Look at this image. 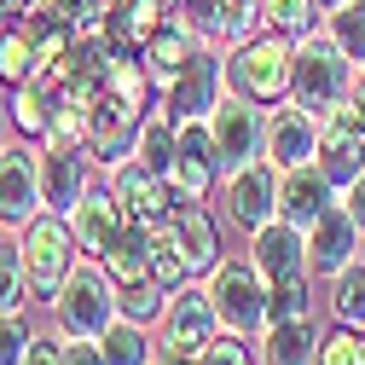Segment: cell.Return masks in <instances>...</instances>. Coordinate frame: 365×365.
Returning <instances> with one entry per match:
<instances>
[{"label":"cell","instance_id":"cell-1","mask_svg":"<svg viewBox=\"0 0 365 365\" xmlns=\"http://www.w3.org/2000/svg\"><path fill=\"white\" fill-rule=\"evenodd\" d=\"M354 58L336 47V41L325 35V24H319L313 35L296 41V64H290V105L313 110L319 122L336 116L348 105V87H354Z\"/></svg>","mask_w":365,"mask_h":365},{"label":"cell","instance_id":"cell-2","mask_svg":"<svg viewBox=\"0 0 365 365\" xmlns=\"http://www.w3.org/2000/svg\"><path fill=\"white\" fill-rule=\"evenodd\" d=\"M290 64H296V41L279 29H255L250 41L226 47V87L272 110L290 99Z\"/></svg>","mask_w":365,"mask_h":365},{"label":"cell","instance_id":"cell-3","mask_svg":"<svg viewBox=\"0 0 365 365\" xmlns=\"http://www.w3.org/2000/svg\"><path fill=\"white\" fill-rule=\"evenodd\" d=\"M18 255H24V272H29V296L35 307H47L58 296V284L76 272L81 250H76V232H70V215H53V209H41L35 220L18 226Z\"/></svg>","mask_w":365,"mask_h":365},{"label":"cell","instance_id":"cell-4","mask_svg":"<svg viewBox=\"0 0 365 365\" xmlns=\"http://www.w3.org/2000/svg\"><path fill=\"white\" fill-rule=\"evenodd\" d=\"M53 313V331L58 336H105L116 325V284L99 261H76V272L58 284V296L47 302Z\"/></svg>","mask_w":365,"mask_h":365},{"label":"cell","instance_id":"cell-5","mask_svg":"<svg viewBox=\"0 0 365 365\" xmlns=\"http://www.w3.org/2000/svg\"><path fill=\"white\" fill-rule=\"evenodd\" d=\"M203 290L220 313V331H238V336L267 331V279L250 255H220V267L203 272Z\"/></svg>","mask_w":365,"mask_h":365},{"label":"cell","instance_id":"cell-6","mask_svg":"<svg viewBox=\"0 0 365 365\" xmlns=\"http://www.w3.org/2000/svg\"><path fill=\"white\" fill-rule=\"evenodd\" d=\"M220 336V313L203 290V279L168 290V307L157 319V354H174V359H203V348Z\"/></svg>","mask_w":365,"mask_h":365},{"label":"cell","instance_id":"cell-7","mask_svg":"<svg viewBox=\"0 0 365 365\" xmlns=\"http://www.w3.org/2000/svg\"><path fill=\"white\" fill-rule=\"evenodd\" d=\"M168 186L180 203H209L220 186V151H215V128L209 116H186L174 140V163H168Z\"/></svg>","mask_w":365,"mask_h":365},{"label":"cell","instance_id":"cell-8","mask_svg":"<svg viewBox=\"0 0 365 365\" xmlns=\"http://www.w3.org/2000/svg\"><path fill=\"white\" fill-rule=\"evenodd\" d=\"M209 128H215V151H220V174H232L255 157H267V105L244 99L226 87L220 105L209 110Z\"/></svg>","mask_w":365,"mask_h":365},{"label":"cell","instance_id":"cell-9","mask_svg":"<svg viewBox=\"0 0 365 365\" xmlns=\"http://www.w3.org/2000/svg\"><path fill=\"white\" fill-rule=\"evenodd\" d=\"M220 209H226V220H232L244 238L255 232V226H267L272 215H279V163L255 157V163H244L232 174H220Z\"/></svg>","mask_w":365,"mask_h":365},{"label":"cell","instance_id":"cell-10","mask_svg":"<svg viewBox=\"0 0 365 365\" xmlns=\"http://www.w3.org/2000/svg\"><path fill=\"white\" fill-rule=\"evenodd\" d=\"M35 168H41V209L70 215L87 192L99 186V163L87 157V145H35Z\"/></svg>","mask_w":365,"mask_h":365},{"label":"cell","instance_id":"cell-11","mask_svg":"<svg viewBox=\"0 0 365 365\" xmlns=\"http://www.w3.org/2000/svg\"><path fill=\"white\" fill-rule=\"evenodd\" d=\"M226 93V58L215 47H197L186 58V70H180L174 81H163V93H157V110H168L174 122H186V116H209Z\"/></svg>","mask_w":365,"mask_h":365},{"label":"cell","instance_id":"cell-12","mask_svg":"<svg viewBox=\"0 0 365 365\" xmlns=\"http://www.w3.org/2000/svg\"><path fill=\"white\" fill-rule=\"evenodd\" d=\"M105 186L122 197V209H128L133 220H145V226H163V220L180 209V197H174V186H168V174L145 168L140 157L110 163V168H105Z\"/></svg>","mask_w":365,"mask_h":365},{"label":"cell","instance_id":"cell-13","mask_svg":"<svg viewBox=\"0 0 365 365\" xmlns=\"http://www.w3.org/2000/svg\"><path fill=\"white\" fill-rule=\"evenodd\" d=\"M140 122H145V110L140 105H128L122 93H105L93 99V110H87V157H93L99 168H110V163H122V157H133V133H140Z\"/></svg>","mask_w":365,"mask_h":365},{"label":"cell","instance_id":"cell-14","mask_svg":"<svg viewBox=\"0 0 365 365\" xmlns=\"http://www.w3.org/2000/svg\"><path fill=\"white\" fill-rule=\"evenodd\" d=\"M359 255H365V232L354 226V215L336 197L325 215L307 226V272H313V279H336V272L348 261H359Z\"/></svg>","mask_w":365,"mask_h":365},{"label":"cell","instance_id":"cell-15","mask_svg":"<svg viewBox=\"0 0 365 365\" xmlns=\"http://www.w3.org/2000/svg\"><path fill=\"white\" fill-rule=\"evenodd\" d=\"M163 232H168V244L180 250V261H186V272H192V279L215 272V267H220V255H226L220 226H215L209 203H180V209L163 220Z\"/></svg>","mask_w":365,"mask_h":365},{"label":"cell","instance_id":"cell-16","mask_svg":"<svg viewBox=\"0 0 365 365\" xmlns=\"http://www.w3.org/2000/svg\"><path fill=\"white\" fill-rule=\"evenodd\" d=\"M244 255L261 267V279H267V284H279V279H302V272H307V232H302V226H290L284 215H272L267 226H255V232H250Z\"/></svg>","mask_w":365,"mask_h":365},{"label":"cell","instance_id":"cell-17","mask_svg":"<svg viewBox=\"0 0 365 365\" xmlns=\"http://www.w3.org/2000/svg\"><path fill=\"white\" fill-rule=\"evenodd\" d=\"M35 215H41V168H35V145L24 140L0 151V226L18 232Z\"/></svg>","mask_w":365,"mask_h":365},{"label":"cell","instance_id":"cell-18","mask_svg":"<svg viewBox=\"0 0 365 365\" xmlns=\"http://www.w3.org/2000/svg\"><path fill=\"white\" fill-rule=\"evenodd\" d=\"M133 215L122 209V197L105 186V180H99V186L93 192H87L76 209H70V232H76V250L87 255V261H99L105 250H110V238L122 232V226H128Z\"/></svg>","mask_w":365,"mask_h":365},{"label":"cell","instance_id":"cell-19","mask_svg":"<svg viewBox=\"0 0 365 365\" xmlns=\"http://www.w3.org/2000/svg\"><path fill=\"white\" fill-rule=\"evenodd\" d=\"M313 163L325 168V180H331L336 192L354 186V180L365 174V133L354 128L348 110H336V116L319 122V151H313Z\"/></svg>","mask_w":365,"mask_h":365},{"label":"cell","instance_id":"cell-20","mask_svg":"<svg viewBox=\"0 0 365 365\" xmlns=\"http://www.w3.org/2000/svg\"><path fill=\"white\" fill-rule=\"evenodd\" d=\"M336 197H342V192L325 180V168H319V163L279 168V215H284L290 226H302V232H307V226H313L319 215H325Z\"/></svg>","mask_w":365,"mask_h":365},{"label":"cell","instance_id":"cell-21","mask_svg":"<svg viewBox=\"0 0 365 365\" xmlns=\"http://www.w3.org/2000/svg\"><path fill=\"white\" fill-rule=\"evenodd\" d=\"M319 151V116L302 110V105H272L267 110V157L279 168H296V163H313Z\"/></svg>","mask_w":365,"mask_h":365},{"label":"cell","instance_id":"cell-22","mask_svg":"<svg viewBox=\"0 0 365 365\" xmlns=\"http://www.w3.org/2000/svg\"><path fill=\"white\" fill-rule=\"evenodd\" d=\"M261 365H319V319H279L255 336Z\"/></svg>","mask_w":365,"mask_h":365},{"label":"cell","instance_id":"cell-23","mask_svg":"<svg viewBox=\"0 0 365 365\" xmlns=\"http://www.w3.org/2000/svg\"><path fill=\"white\" fill-rule=\"evenodd\" d=\"M53 99H58L53 81H41V76L18 81L12 93H6V122H12V133H24L29 145H41V140H47V128H53Z\"/></svg>","mask_w":365,"mask_h":365},{"label":"cell","instance_id":"cell-24","mask_svg":"<svg viewBox=\"0 0 365 365\" xmlns=\"http://www.w3.org/2000/svg\"><path fill=\"white\" fill-rule=\"evenodd\" d=\"M99 267L110 272V284L151 279V226H145V220H128L122 232L110 238V250L99 255Z\"/></svg>","mask_w":365,"mask_h":365},{"label":"cell","instance_id":"cell-25","mask_svg":"<svg viewBox=\"0 0 365 365\" xmlns=\"http://www.w3.org/2000/svg\"><path fill=\"white\" fill-rule=\"evenodd\" d=\"M105 365H157V331L151 325H133V319L116 313V325L99 336Z\"/></svg>","mask_w":365,"mask_h":365},{"label":"cell","instance_id":"cell-26","mask_svg":"<svg viewBox=\"0 0 365 365\" xmlns=\"http://www.w3.org/2000/svg\"><path fill=\"white\" fill-rule=\"evenodd\" d=\"M325 307L336 325H359L365 331V255L348 261L336 279H325Z\"/></svg>","mask_w":365,"mask_h":365},{"label":"cell","instance_id":"cell-27","mask_svg":"<svg viewBox=\"0 0 365 365\" xmlns=\"http://www.w3.org/2000/svg\"><path fill=\"white\" fill-rule=\"evenodd\" d=\"M174 140H180V122H174L168 110H145L140 133H133V157H140L145 168H157V174H168V163H174Z\"/></svg>","mask_w":365,"mask_h":365},{"label":"cell","instance_id":"cell-28","mask_svg":"<svg viewBox=\"0 0 365 365\" xmlns=\"http://www.w3.org/2000/svg\"><path fill=\"white\" fill-rule=\"evenodd\" d=\"M319 24H325V6H319V0H261V29H279V35L302 41Z\"/></svg>","mask_w":365,"mask_h":365},{"label":"cell","instance_id":"cell-29","mask_svg":"<svg viewBox=\"0 0 365 365\" xmlns=\"http://www.w3.org/2000/svg\"><path fill=\"white\" fill-rule=\"evenodd\" d=\"M35 296H29V272H24V255H18V238L6 232L0 238V313H29Z\"/></svg>","mask_w":365,"mask_h":365},{"label":"cell","instance_id":"cell-30","mask_svg":"<svg viewBox=\"0 0 365 365\" xmlns=\"http://www.w3.org/2000/svg\"><path fill=\"white\" fill-rule=\"evenodd\" d=\"M163 307H168V290H163L157 279H133V284H116V313H122V319H133V325H151V331H157Z\"/></svg>","mask_w":365,"mask_h":365},{"label":"cell","instance_id":"cell-31","mask_svg":"<svg viewBox=\"0 0 365 365\" xmlns=\"http://www.w3.org/2000/svg\"><path fill=\"white\" fill-rule=\"evenodd\" d=\"M279 319H313V272L267 284V325H279Z\"/></svg>","mask_w":365,"mask_h":365},{"label":"cell","instance_id":"cell-32","mask_svg":"<svg viewBox=\"0 0 365 365\" xmlns=\"http://www.w3.org/2000/svg\"><path fill=\"white\" fill-rule=\"evenodd\" d=\"M325 35L354 64H365V0H342V6H331L325 12Z\"/></svg>","mask_w":365,"mask_h":365},{"label":"cell","instance_id":"cell-33","mask_svg":"<svg viewBox=\"0 0 365 365\" xmlns=\"http://www.w3.org/2000/svg\"><path fill=\"white\" fill-rule=\"evenodd\" d=\"M29 76H35V41H29V29L24 24H0V81L18 87Z\"/></svg>","mask_w":365,"mask_h":365},{"label":"cell","instance_id":"cell-34","mask_svg":"<svg viewBox=\"0 0 365 365\" xmlns=\"http://www.w3.org/2000/svg\"><path fill=\"white\" fill-rule=\"evenodd\" d=\"M319 365H365V331L331 319V331H319Z\"/></svg>","mask_w":365,"mask_h":365},{"label":"cell","instance_id":"cell-35","mask_svg":"<svg viewBox=\"0 0 365 365\" xmlns=\"http://www.w3.org/2000/svg\"><path fill=\"white\" fill-rule=\"evenodd\" d=\"M151 279H157L163 290L192 284V272H186V261H180V250L168 244V232H163V226H151Z\"/></svg>","mask_w":365,"mask_h":365},{"label":"cell","instance_id":"cell-36","mask_svg":"<svg viewBox=\"0 0 365 365\" xmlns=\"http://www.w3.org/2000/svg\"><path fill=\"white\" fill-rule=\"evenodd\" d=\"M197 365H261V354H255V336L220 331V336L203 348V359H197Z\"/></svg>","mask_w":365,"mask_h":365},{"label":"cell","instance_id":"cell-37","mask_svg":"<svg viewBox=\"0 0 365 365\" xmlns=\"http://www.w3.org/2000/svg\"><path fill=\"white\" fill-rule=\"evenodd\" d=\"M35 342V325H29V313H0V365H18Z\"/></svg>","mask_w":365,"mask_h":365},{"label":"cell","instance_id":"cell-38","mask_svg":"<svg viewBox=\"0 0 365 365\" xmlns=\"http://www.w3.org/2000/svg\"><path fill=\"white\" fill-rule=\"evenodd\" d=\"M18 365H64V336L58 331H35V342H29V354Z\"/></svg>","mask_w":365,"mask_h":365},{"label":"cell","instance_id":"cell-39","mask_svg":"<svg viewBox=\"0 0 365 365\" xmlns=\"http://www.w3.org/2000/svg\"><path fill=\"white\" fill-rule=\"evenodd\" d=\"M64 365H105L99 336H64Z\"/></svg>","mask_w":365,"mask_h":365},{"label":"cell","instance_id":"cell-40","mask_svg":"<svg viewBox=\"0 0 365 365\" xmlns=\"http://www.w3.org/2000/svg\"><path fill=\"white\" fill-rule=\"evenodd\" d=\"M342 110H348V116H354V128L365 133V64L354 70V87H348V105H342Z\"/></svg>","mask_w":365,"mask_h":365},{"label":"cell","instance_id":"cell-41","mask_svg":"<svg viewBox=\"0 0 365 365\" xmlns=\"http://www.w3.org/2000/svg\"><path fill=\"white\" fill-rule=\"evenodd\" d=\"M342 209L354 215V226H359V232H365V174L354 180V186H342Z\"/></svg>","mask_w":365,"mask_h":365},{"label":"cell","instance_id":"cell-42","mask_svg":"<svg viewBox=\"0 0 365 365\" xmlns=\"http://www.w3.org/2000/svg\"><path fill=\"white\" fill-rule=\"evenodd\" d=\"M12 145V122H6V110H0V151Z\"/></svg>","mask_w":365,"mask_h":365},{"label":"cell","instance_id":"cell-43","mask_svg":"<svg viewBox=\"0 0 365 365\" xmlns=\"http://www.w3.org/2000/svg\"><path fill=\"white\" fill-rule=\"evenodd\" d=\"M319 6H325V12H331V6H342V0H319Z\"/></svg>","mask_w":365,"mask_h":365},{"label":"cell","instance_id":"cell-44","mask_svg":"<svg viewBox=\"0 0 365 365\" xmlns=\"http://www.w3.org/2000/svg\"><path fill=\"white\" fill-rule=\"evenodd\" d=\"M163 6H168V12H180V0H163Z\"/></svg>","mask_w":365,"mask_h":365},{"label":"cell","instance_id":"cell-45","mask_svg":"<svg viewBox=\"0 0 365 365\" xmlns=\"http://www.w3.org/2000/svg\"><path fill=\"white\" fill-rule=\"evenodd\" d=\"M0 238H6V226H0Z\"/></svg>","mask_w":365,"mask_h":365}]
</instances>
